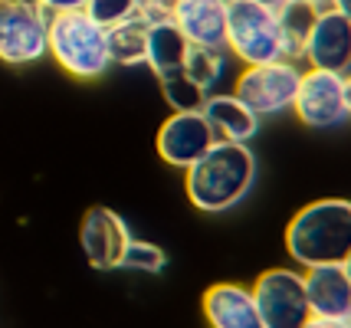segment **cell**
<instances>
[{"label": "cell", "instance_id": "8fae6325", "mask_svg": "<svg viewBox=\"0 0 351 328\" xmlns=\"http://www.w3.org/2000/svg\"><path fill=\"white\" fill-rule=\"evenodd\" d=\"M128 240H132V230L115 210H108V207L86 210L82 227H79V247H82L92 269H99V273L119 269Z\"/></svg>", "mask_w": 351, "mask_h": 328}, {"label": "cell", "instance_id": "9a60e30c", "mask_svg": "<svg viewBox=\"0 0 351 328\" xmlns=\"http://www.w3.org/2000/svg\"><path fill=\"white\" fill-rule=\"evenodd\" d=\"M200 112H204V118L210 122V128H214V135L220 141H243V144H250L260 135V115L250 105H243L233 92H210L204 99Z\"/></svg>", "mask_w": 351, "mask_h": 328}, {"label": "cell", "instance_id": "277c9868", "mask_svg": "<svg viewBox=\"0 0 351 328\" xmlns=\"http://www.w3.org/2000/svg\"><path fill=\"white\" fill-rule=\"evenodd\" d=\"M223 47L243 66H260L273 60H292L279 16L253 0H227V33Z\"/></svg>", "mask_w": 351, "mask_h": 328}, {"label": "cell", "instance_id": "484cf974", "mask_svg": "<svg viewBox=\"0 0 351 328\" xmlns=\"http://www.w3.org/2000/svg\"><path fill=\"white\" fill-rule=\"evenodd\" d=\"M328 7H335L338 14H345L351 20V0H328Z\"/></svg>", "mask_w": 351, "mask_h": 328}, {"label": "cell", "instance_id": "d6986e66", "mask_svg": "<svg viewBox=\"0 0 351 328\" xmlns=\"http://www.w3.org/2000/svg\"><path fill=\"white\" fill-rule=\"evenodd\" d=\"M319 10L322 7H312V3H302V0H286V3L276 10L292 60L302 53V43H306V36H308V30H312V23H315V14H319Z\"/></svg>", "mask_w": 351, "mask_h": 328}, {"label": "cell", "instance_id": "44dd1931", "mask_svg": "<svg viewBox=\"0 0 351 328\" xmlns=\"http://www.w3.org/2000/svg\"><path fill=\"white\" fill-rule=\"evenodd\" d=\"M165 266H168V253L161 250V247H154L148 240H128V247L122 253V266L119 269H128V273H145V276H158V273H165Z\"/></svg>", "mask_w": 351, "mask_h": 328}, {"label": "cell", "instance_id": "4dcf8cb0", "mask_svg": "<svg viewBox=\"0 0 351 328\" xmlns=\"http://www.w3.org/2000/svg\"><path fill=\"white\" fill-rule=\"evenodd\" d=\"M348 322H351V312H348Z\"/></svg>", "mask_w": 351, "mask_h": 328}, {"label": "cell", "instance_id": "83f0119b", "mask_svg": "<svg viewBox=\"0 0 351 328\" xmlns=\"http://www.w3.org/2000/svg\"><path fill=\"white\" fill-rule=\"evenodd\" d=\"M253 3H260V7H269V10H279L286 0H253Z\"/></svg>", "mask_w": 351, "mask_h": 328}, {"label": "cell", "instance_id": "603a6c76", "mask_svg": "<svg viewBox=\"0 0 351 328\" xmlns=\"http://www.w3.org/2000/svg\"><path fill=\"white\" fill-rule=\"evenodd\" d=\"M178 0H138V16L145 23H154V20H168L171 10H174Z\"/></svg>", "mask_w": 351, "mask_h": 328}, {"label": "cell", "instance_id": "e0dca14e", "mask_svg": "<svg viewBox=\"0 0 351 328\" xmlns=\"http://www.w3.org/2000/svg\"><path fill=\"white\" fill-rule=\"evenodd\" d=\"M227 47H187V60H184V73L191 82H197L204 92H217V86L227 76Z\"/></svg>", "mask_w": 351, "mask_h": 328}, {"label": "cell", "instance_id": "ffe728a7", "mask_svg": "<svg viewBox=\"0 0 351 328\" xmlns=\"http://www.w3.org/2000/svg\"><path fill=\"white\" fill-rule=\"evenodd\" d=\"M158 82H161V92H165V99H168V105L174 112H197L204 105V99H207V92L197 82H191L184 69L171 73V76H161Z\"/></svg>", "mask_w": 351, "mask_h": 328}, {"label": "cell", "instance_id": "3957f363", "mask_svg": "<svg viewBox=\"0 0 351 328\" xmlns=\"http://www.w3.org/2000/svg\"><path fill=\"white\" fill-rule=\"evenodd\" d=\"M49 56L66 76L99 79L108 73V30L86 10H66L49 16Z\"/></svg>", "mask_w": 351, "mask_h": 328}, {"label": "cell", "instance_id": "cb8c5ba5", "mask_svg": "<svg viewBox=\"0 0 351 328\" xmlns=\"http://www.w3.org/2000/svg\"><path fill=\"white\" fill-rule=\"evenodd\" d=\"M43 14H66V10H86V0H33Z\"/></svg>", "mask_w": 351, "mask_h": 328}, {"label": "cell", "instance_id": "7a4b0ae2", "mask_svg": "<svg viewBox=\"0 0 351 328\" xmlns=\"http://www.w3.org/2000/svg\"><path fill=\"white\" fill-rule=\"evenodd\" d=\"M286 253L299 269L345 263L351 253V201L322 197L295 210L286 227Z\"/></svg>", "mask_w": 351, "mask_h": 328}, {"label": "cell", "instance_id": "2e32d148", "mask_svg": "<svg viewBox=\"0 0 351 328\" xmlns=\"http://www.w3.org/2000/svg\"><path fill=\"white\" fill-rule=\"evenodd\" d=\"M187 40H184V33L178 30V23L174 20H154L148 23V30H145V66L152 69L154 76H171V73H178L184 69V60H187Z\"/></svg>", "mask_w": 351, "mask_h": 328}, {"label": "cell", "instance_id": "5b68a950", "mask_svg": "<svg viewBox=\"0 0 351 328\" xmlns=\"http://www.w3.org/2000/svg\"><path fill=\"white\" fill-rule=\"evenodd\" d=\"M49 56V14L33 0H0V63L23 69Z\"/></svg>", "mask_w": 351, "mask_h": 328}, {"label": "cell", "instance_id": "5bb4252c", "mask_svg": "<svg viewBox=\"0 0 351 328\" xmlns=\"http://www.w3.org/2000/svg\"><path fill=\"white\" fill-rule=\"evenodd\" d=\"M306 279V296L312 315H328V318H348L351 312V279L341 263L332 266H308L302 269Z\"/></svg>", "mask_w": 351, "mask_h": 328}, {"label": "cell", "instance_id": "7402d4cb", "mask_svg": "<svg viewBox=\"0 0 351 328\" xmlns=\"http://www.w3.org/2000/svg\"><path fill=\"white\" fill-rule=\"evenodd\" d=\"M86 14L108 30L128 16H138V0H86Z\"/></svg>", "mask_w": 351, "mask_h": 328}, {"label": "cell", "instance_id": "4fadbf2b", "mask_svg": "<svg viewBox=\"0 0 351 328\" xmlns=\"http://www.w3.org/2000/svg\"><path fill=\"white\" fill-rule=\"evenodd\" d=\"M171 20L178 23L187 43L194 47H223L227 33V0H178Z\"/></svg>", "mask_w": 351, "mask_h": 328}, {"label": "cell", "instance_id": "7c38bea8", "mask_svg": "<svg viewBox=\"0 0 351 328\" xmlns=\"http://www.w3.org/2000/svg\"><path fill=\"white\" fill-rule=\"evenodd\" d=\"M204 318L210 328H263L250 286L217 282L204 292Z\"/></svg>", "mask_w": 351, "mask_h": 328}, {"label": "cell", "instance_id": "ac0fdd59", "mask_svg": "<svg viewBox=\"0 0 351 328\" xmlns=\"http://www.w3.org/2000/svg\"><path fill=\"white\" fill-rule=\"evenodd\" d=\"M145 30L141 16H128L108 27V60L115 66H145Z\"/></svg>", "mask_w": 351, "mask_h": 328}, {"label": "cell", "instance_id": "9c48e42d", "mask_svg": "<svg viewBox=\"0 0 351 328\" xmlns=\"http://www.w3.org/2000/svg\"><path fill=\"white\" fill-rule=\"evenodd\" d=\"M312 69H328L338 76L351 73V20L338 14L335 7H322L315 14V23L308 30L302 53H299Z\"/></svg>", "mask_w": 351, "mask_h": 328}, {"label": "cell", "instance_id": "8992f818", "mask_svg": "<svg viewBox=\"0 0 351 328\" xmlns=\"http://www.w3.org/2000/svg\"><path fill=\"white\" fill-rule=\"evenodd\" d=\"M250 289L256 299L263 328H302L312 318L302 269H289V266L266 269Z\"/></svg>", "mask_w": 351, "mask_h": 328}, {"label": "cell", "instance_id": "30bf717a", "mask_svg": "<svg viewBox=\"0 0 351 328\" xmlns=\"http://www.w3.org/2000/svg\"><path fill=\"white\" fill-rule=\"evenodd\" d=\"M217 141L210 122L204 118V112H171L165 125L158 128V155L165 164L187 171L210 144Z\"/></svg>", "mask_w": 351, "mask_h": 328}, {"label": "cell", "instance_id": "ba28073f", "mask_svg": "<svg viewBox=\"0 0 351 328\" xmlns=\"http://www.w3.org/2000/svg\"><path fill=\"white\" fill-rule=\"evenodd\" d=\"M295 118L308 128H335L348 118L345 105V76L328 69H302L299 89L292 99Z\"/></svg>", "mask_w": 351, "mask_h": 328}, {"label": "cell", "instance_id": "52a82bcc", "mask_svg": "<svg viewBox=\"0 0 351 328\" xmlns=\"http://www.w3.org/2000/svg\"><path fill=\"white\" fill-rule=\"evenodd\" d=\"M299 76L302 69L292 60H273V63L246 66L237 76L233 95L250 105L260 118H276L282 112H292V99L299 89Z\"/></svg>", "mask_w": 351, "mask_h": 328}, {"label": "cell", "instance_id": "4316f807", "mask_svg": "<svg viewBox=\"0 0 351 328\" xmlns=\"http://www.w3.org/2000/svg\"><path fill=\"white\" fill-rule=\"evenodd\" d=\"M345 105H348V118H351V73L345 76Z\"/></svg>", "mask_w": 351, "mask_h": 328}, {"label": "cell", "instance_id": "f1b7e54d", "mask_svg": "<svg viewBox=\"0 0 351 328\" xmlns=\"http://www.w3.org/2000/svg\"><path fill=\"white\" fill-rule=\"evenodd\" d=\"M341 266H345V273H348V279H351V253L345 256V263H341Z\"/></svg>", "mask_w": 351, "mask_h": 328}, {"label": "cell", "instance_id": "f546056e", "mask_svg": "<svg viewBox=\"0 0 351 328\" xmlns=\"http://www.w3.org/2000/svg\"><path fill=\"white\" fill-rule=\"evenodd\" d=\"M302 3H312V7H322L325 0H302Z\"/></svg>", "mask_w": 351, "mask_h": 328}, {"label": "cell", "instance_id": "6da1fadb", "mask_svg": "<svg viewBox=\"0 0 351 328\" xmlns=\"http://www.w3.org/2000/svg\"><path fill=\"white\" fill-rule=\"evenodd\" d=\"M256 184V155L243 141L217 138L184 171V194L200 214H227L250 197Z\"/></svg>", "mask_w": 351, "mask_h": 328}, {"label": "cell", "instance_id": "d4e9b609", "mask_svg": "<svg viewBox=\"0 0 351 328\" xmlns=\"http://www.w3.org/2000/svg\"><path fill=\"white\" fill-rule=\"evenodd\" d=\"M302 328H351L348 318H328V315H312Z\"/></svg>", "mask_w": 351, "mask_h": 328}]
</instances>
